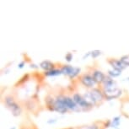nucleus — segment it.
<instances>
[{
  "instance_id": "2",
  "label": "nucleus",
  "mask_w": 129,
  "mask_h": 129,
  "mask_svg": "<svg viewBox=\"0 0 129 129\" xmlns=\"http://www.w3.org/2000/svg\"><path fill=\"white\" fill-rule=\"evenodd\" d=\"M61 71H62V74L63 75H66L70 79H74L78 75H79L81 69L79 68L73 67L71 65H63L61 68Z\"/></svg>"
},
{
  "instance_id": "7",
  "label": "nucleus",
  "mask_w": 129,
  "mask_h": 129,
  "mask_svg": "<svg viewBox=\"0 0 129 129\" xmlns=\"http://www.w3.org/2000/svg\"><path fill=\"white\" fill-rule=\"evenodd\" d=\"M121 89L116 88L112 90H103L105 99L106 101H111V100L116 99L121 95Z\"/></svg>"
},
{
  "instance_id": "24",
  "label": "nucleus",
  "mask_w": 129,
  "mask_h": 129,
  "mask_svg": "<svg viewBox=\"0 0 129 129\" xmlns=\"http://www.w3.org/2000/svg\"><path fill=\"white\" fill-rule=\"evenodd\" d=\"M55 121H56V120H55V119H53V121H48L47 122L48 123H52V122L53 123V122H55Z\"/></svg>"
},
{
  "instance_id": "16",
  "label": "nucleus",
  "mask_w": 129,
  "mask_h": 129,
  "mask_svg": "<svg viewBox=\"0 0 129 129\" xmlns=\"http://www.w3.org/2000/svg\"><path fill=\"white\" fill-rule=\"evenodd\" d=\"M121 74V71H118V70H116V69H110L108 70V76H110L111 78H116L118 76H120Z\"/></svg>"
},
{
  "instance_id": "14",
  "label": "nucleus",
  "mask_w": 129,
  "mask_h": 129,
  "mask_svg": "<svg viewBox=\"0 0 129 129\" xmlns=\"http://www.w3.org/2000/svg\"><path fill=\"white\" fill-rule=\"evenodd\" d=\"M45 76L47 77H53V76H58V75H61L62 74V71H61V69H53L51 71H48V72H45Z\"/></svg>"
},
{
  "instance_id": "15",
  "label": "nucleus",
  "mask_w": 129,
  "mask_h": 129,
  "mask_svg": "<svg viewBox=\"0 0 129 129\" xmlns=\"http://www.w3.org/2000/svg\"><path fill=\"white\" fill-rule=\"evenodd\" d=\"M121 123V116H115L112 121H111V126L113 128H116V129H118V126L120 125Z\"/></svg>"
},
{
  "instance_id": "20",
  "label": "nucleus",
  "mask_w": 129,
  "mask_h": 129,
  "mask_svg": "<svg viewBox=\"0 0 129 129\" xmlns=\"http://www.w3.org/2000/svg\"><path fill=\"white\" fill-rule=\"evenodd\" d=\"M65 59L68 62H70L73 60V54L71 52H68L66 55H65Z\"/></svg>"
},
{
  "instance_id": "9",
  "label": "nucleus",
  "mask_w": 129,
  "mask_h": 129,
  "mask_svg": "<svg viewBox=\"0 0 129 129\" xmlns=\"http://www.w3.org/2000/svg\"><path fill=\"white\" fill-rule=\"evenodd\" d=\"M109 64L111 65V68L113 69L118 70V71H122L126 69V66L123 64V62H121V59H116V58H111V59L108 60Z\"/></svg>"
},
{
  "instance_id": "6",
  "label": "nucleus",
  "mask_w": 129,
  "mask_h": 129,
  "mask_svg": "<svg viewBox=\"0 0 129 129\" xmlns=\"http://www.w3.org/2000/svg\"><path fill=\"white\" fill-rule=\"evenodd\" d=\"M102 89L103 90H112L117 88L116 81L110 76H106V79L102 83Z\"/></svg>"
},
{
  "instance_id": "21",
  "label": "nucleus",
  "mask_w": 129,
  "mask_h": 129,
  "mask_svg": "<svg viewBox=\"0 0 129 129\" xmlns=\"http://www.w3.org/2000/svg\"><path fill=\"white\" fill-rule=\"evenodd\" d=\"M25 65V61H22V62H20L19 63L18 68H19V69H23Z\"/></svg>"
},
{
  "instance_id": "23",
  "label": "nucleus",
  "mask_w": 129,
  "mask_h": 129,
  "mask_svg": "<svg viewBox=\"0 0 129 129\" xmlns=\"http://www.w3.org/2000/svg\"><path fill=\"white\" fill-rule=\"evenodd\" d=\"M89 56H91V52H87L86 54H84V57H83V59H85V58L89 57Z\"/></svg>"
},
{
  "instance_id": "5",
  "label": "nucleus",
  "mask_w": 129,
  "mask_h": 129,
  "mask_svg": "<svg viewBox=\"0 0 129 129\" xmlns=\"http://www.w3.org/2000/svg\"><path fill=\"white\" fill-rule=\"evenodd\" d=\"M73 100L74 101V102L78 105V106L79 107L80 109H89L90 108V106L87 103V101H85L84 98L83 97V95H81L79 93H75L73 94Z\"/></svg>"
},
{
  "instance_id": "8",
  "label": "nucleus",
  "mask_w": 129,
  "mask_h": 129,
  "mask_svg": "<svg viewBox=\"0 0 129 129\" xmlns=\"http://www.w3.org/2000/svg\"><path fill=\"white\" fill-rule=\"evenodd\" d=\"M54 111H57L61 114H64L67 113L69 110L64 106V104L62 103V101H61V99L59 98V96H57L55 98V104H54Z\"/></svg>"
},
{
  "instance_id": "19",
  "label": "nucleus",
  "mask_w": 129,
  "mask_h": 129,
  "mask_svg": "<svg viewBox=\"0 0 129 129\" xmlns=\"http://www.w3.org/2000/svg\"><path fill=\"white\" fill-rule=\"evenodd\" d=\"M79 129H99V127L96 125H89V126H84Z\"/></svg>"
},
{
  "instance_id": "10",
  "label": "nucleus",
  "mask_w": 129,
  "mask_h": 129,
  "mask_svg": "<svg viewBox=\"0 0 129 129\" xmlns=\"http://www.w3.org/2000/svg\"><path fill=\"white\" fill-rule=\"evenodd\" d=\"M89 91H90L92 96L94 97V99L95 100L97 103H98V102L103 101L105 100L104 93L101 89H100L98 88H94V89H91Z\"/></svg>"
},
{
  "instance_id": "22",
  "label": "nucleus",
  "mask_w": 129,
  "mask_h": 129,
  "mask_svg": "<svg viewBox=\"0 0 129 129\" xmlns=\"http://www.w3.org/2000/svg\"><path fill=\"white\" fill-rule=\"evenodd\" d=\"M30 69H39V66H37V65L35 64V63H31V64H30Z\"/></svg>"
},
{
  "instance_id": "18",
  "label": "nucleus",
  "mask_w": 129,
  "mask_h": 129,
  "mask_svg": "<svg viewBox=\"0 0 129 129\" xmlns=\"http://www.w3.org/2000/svg\"><path fill=\"white\" fill-rule=\"evenodd\" d=\"M101 51H100V50H94V51H92L91 52V56L90 57L92 58H96V57H98L99 56H101Z\"/></svg>"
},
{
  "instance_id": "1",
  "label": "nucleus",
  "mask_w": 129,
  "mask_h": 129,
  "mask_svg": "<svg viewBox=\"0 0 129 129\" xmlns=\"http://www.w3.org/2000/svg\"><path fill=\"white\" fill-rule=\"evenodd\" d=\"M4 102H5L7 107L10 110L12 115L14 116H19L21 115L22 112V109H21L20 106L17 104L14 99L12 96H6L4 99Z\"/></svg>"
},
{
  "instance_id": "12",
  "label": "nucleus",
  "mask_w": 129,
  "mask_h": 129,
  "mask_svg": "<svg viewBox=\"0 0 129 129\" xmlns=\"http://www.w3.org/2000/svg\"><path fill=\"white\" fill-rule=\"evenodd\" d=\"M40 68L41 69H43L45 72H48L52 70L54 68V63L51 62L49 60H44L40 63Z\"/></svg>"
},
{
  "instance_id": "3",
  "label": "nucleus",
  "mask_w": 129,
  "mask_h": 129,
  "mask_svg": "<svg viewBox=\"0 0 129 129\" xmlns=\"http://www.w3.org/2000/svg\"><path fill=\"white\" fill-rule=\"evenodd\" d=\"M58 96H59V98L61 99V101H62V103L64 104V106H66L69 111H80V108L78 106V105L75 103L72 97L62 95V94H59Z\"/></svg>"
},
{
  "instance_id": "4",
  "label": "nucleus",
  "mask_w": 129,
  "mask_h": 129,
  "mask_svg": "<svg viewBox=\"0 0 129 129\" xmlns=\"http://www.w3.org/2000/svg\"><path fill=\"white\" fill-rule=\"evenodd\" d=\"M79 80H80V82H81V84L84 85V86L86 87V88L94 89V86L97 84V83L95 82V80L94 79L93 76L89 74H82L79 78Z\"/></svg>"
},
{
  "instance_id": "17",
  "label": "nucleus",
  "mask_w": 129,
  "mask_h": 129,
  "mask_svg": "<svg viewBox=\"0 0 129 129\" xmlns=\"http://www.w3.org/2000/svg\"><path fill=\"white\" fill-rule=\"evenodd\" d=\"M120 59H121V62H123V64L125 65L126 67H129V54L122 56Z\"/></svg>"
},
{
  "instance_id": "13",
  "label": "nucleus",
  "mask_w": 129,
  "mask_h": 129,
  "mask_svg": "<svg viewBox=\"0 0 129 129\" xmlns=\"http://www.w3.org/2000/svg\"><path fill=\"white\" fill-rule=\"evenodd\" d=\"M83 97H84L85 101H87V103H88L91 107L93 106H95V105L97 104L96 101L94 99V97L92 96V94H91V93H90V91L85 92V93H84V94H83Z\"/></svg>"
},
{
  "instance_id": "11",
  "label": "nucleus",
  "mask_w": 129,
  "mask_h": 129,
  "mask_svg": "<svg viewBox=\"0 0 129 129\" xmlns=\"http://www.w3.org/2000/svg\"><path fill=\"white\" fill-rule=\"evenodd\" d=\"M91 75L93 76L94 79L95 80L97 84H102L106 77V75L100 70H94Z\"/></svg>"
}]
</instances>
